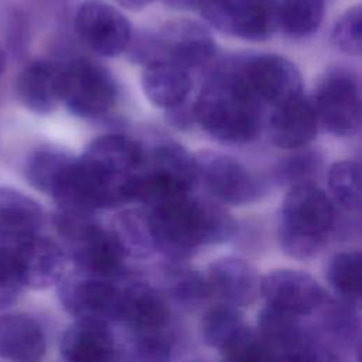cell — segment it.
<instances>
[{"label": "cell", "mask_w": 362, "mask_h": 362, "mask_svg": "<svg viewBox=\"0 0 362 362\" xmlns=\"http://www.w3.org/2000/svg\"><path fill=\"white\" fill-rule=\"evenodd\" d=\"M156 252L185 262L199 249L228 242L236 232L233 216L218 202L192 194L147 208Z\"/></svg>", "instance_id": "1"}, {"label": "cell", "mask_w": 362, "mask_h": 362, "mask_svg": "<svg viewBox=\"0 0 362 362\" xmlns=\"http://www.w3.org/2000/svg\"><path fill=\"white\" fill-rule=\"evenodd\" d=\"M262 106L245 83L236 59L211 72L192 103L195 123L223 144L253 141L262 129Z\"/></svg>", "instance_id": "2"}, {"label": "cell", "mask_w": 362, "mask_h": 362, "mask_svg": "<svg viewBox=\"0 0 362 362\" xmlns=\"http://www.w3.org/2000/svg\"><path fill=\"white\" fill-rule=\"evenodd\" d=\"M334 226V204L320 187L303 182L288 188L277 216V240L287 256L298 260L317 256Z\"/></svg>", "instance_id": "3"}, {"label": "cell", "mask_w": 362, "mask_h": 362, "mask_svg": "<svg viewBox=\"0 0 362 362\" xmlns=\"http://www.w3.org/2000/svg\"><path fill=\"white\" fill-rule=\"evenodd\" d=\"M144 151L123 134H103L93 139L78 157L99 209H115L133 202V182Z\"/></svg>", "instance_id": "4"}, {"label": "cell", "mask_w": 362, "mask_h": 362, "mask_svg": "<svg viewBox=\"0 0 362 362\" xmlns=\"http://www.w3.org/2000/svg\"><path fill=\"white\" fill-rule=\"evenodd\" d=\"M52 225L75 270L105 279L126 276V256L109 228L102 226L93 215L57 211Z\"/></svg>", "instance_id": "5"}, {"label": "cell", "mask_w": 362, "mask_h": 362, "mask_svg": "<svg viewBox=\"0 0 362 362\" xmlns=\"http://www.w3.org/2000/svg\"><path fill=\"white\" fill-rule=\"evenodd\" d=\"M198 184L197 158L184 146L163 141L143 154L133 182V202L147 208L192 194Z\"/></svg>", "instance_id": "6"}, {"label": "cell", "mask_w": 362, "mask_h": 362, "mask_svg": "<svg viewBox=\"0 0 362 362\" xmlns=\"http://www.w3.org/2000/svg\"><path fill=\"white\" fill-rule=\"evenodd\" d=\"M216 54V44L211 33L201 23L189 18L167 21L157 33L146 34L130 47L133 61L150 64L168 61L187 71L201 69Z\"/></svg>", "instance_id": "7"}, {"label": "cell", "mask_w": 362, "mask_h": 362, "mask_svg": "<svg viewBox=\"0 0 362 362\" xmlns=\"http://www.w3.org/2000/svg\"><path fill=\"white\" fill-rule=\"evenodd\" d=\"M117 100L112 72L90 59L78 58L61 65V103L76 117L100 119Z\"/></svg>", "instance_id": "8"}, {"label": "cell", "mask_w": 362, "mask_h": 362, "mask_svg": "<svg viewBox=\"0 0 362 362\" xmlns=\"http://www.w3.org/2000/svg\"><path fill=\"white\" fill-rule=\"evenodd\" d=\"M126 277V276H124ZM92 276L79 270L65 274L57 284L62 308L75 320L119 322L122 280Z\"/></svg>", "instance_id": "9"}, {"label": "cell", "mask_w": 362, "mask_h": 362, "mask_svg": "<svg viewBox=\"0 0 362 362\" xmlns=\"http://www.w3.org/2000/svg\"><path fill=\"white\" fill-rule=\"evenodd\" d=\"M214 28L247 41H264L279 28L276 0H194Z\"/></svg>", "instance_id": "10"}, {"label": "cell", "mask_w": 362, "mask_h": 362, "mask_svg": "<svg viewBox=\"0 0 362 362\" xmlns=\"http://www.w3.org/2000/svg\"><path fill=\"white\" fill-rule=\"evenodd\" d=\"M318 124L337 137H352L361 129V89L348 69L328 71L320 81L314 100Z\"/></svg>", "instance_id": "11"}, {"label": "cell", "mask_w": 362, "mask_h": 362, "mask_svg": "<svg viewBox=\"0 0 362 362\" xmlns=\"http://www.w3.org/2000/svg\"><path fill=\"white\" fill-rule=\"evenodd\" d=\"M307 324L313 348L324 362H341L358 349L361 317L359 307L328 297L321 308L314 313Z\"/></svg>", "instance_id": "12"}, {"label": "cell", "mask_w": 362, "mask_h": 362, "mask_svg": "<svg viewBox=\"0 0 362 362\" xmlns=\"http://www.w3.org/2000/svg\"><path fill=\"white\" fill-rule=\"evenodd\" d=\"M195 158L198 182H202L218 202L247 205L264 197L267 184L239 160L216 151H202Z\"/></svg>", "instance_id": "13"}, {"label": "cell", "mask_w": 362, "mask_h": 362, "mask_svg": "<svg viewBox=\"0 0 362 362\" xmlns=\"http://www.w3.org/2000/svg\"><path fill=\"white\" fill-rule=\"evenodd\" d=\"M239 72L262 105L277 107L303 96L298 68L277 54H257L238 58Z\"/></svg>", "instance_id": "14"}, {"label": "cell", "mask_w": 362, "mask_h": 362, "mask_svg": "<svg viewBox=\"0 0 362 362\" xmlns=\"http://www.w3.org/2000/svg\"><path fill=\"white\" fill-rule=\"evenodd\" d=\"M74 30L90 51L102 57H116L132 42L129 20L116 7L102 0H86L78 7Z\"/></svg>", "instance_id": "15"}, {"label": "cell", "mask_w": 362, "mask_h": 362, "mask_svg": "<svg viewBox=\"0 0 362 362\" xmlns=\"http://www.w3.org/2000/svg\"><path fill=\"white\" fill-rule=\"evenodd\" d=\"M260 296L267 307L298 318L311 317L329 297L311 274L294 269H274L264 274Z\"/></svg>", "instance_id": "16"}, {"label": "cell", "mask_w": 362, "mask_h": 362, "mask_svg": "<svg viewBox=\"0 0 362 362\" xmlns=\"http://www.w3.org/2000/svg\"><path fill=\"white\" fill-rule=\"evenodd\" d=\"M171 318V304L161 290L143 279L122 280L119 322L130 334H164Z\"/></svg>", "instance_id": "17"}, {"label": "cell", "mask_w": 362, "mask_h": 362, "mask_svg": "<svg viewBox=\"0 0 362 362\" xmlns=\"http://www.w3.org/2000/svg\"><path fill=\"white\" fill-rule=\"evenodd\" d=\"M10 246L24 288H49L65 276L68 257L59 242L35 235Z\"/></svg>", "instance_id": "18"}, {"label": "cell", "mask_w": 362, "mask_h": 362, "mask_svg": "<svg viewBox=\"0 0 362 362\" xmlns=\"http://www.w3.org/2000/svg\"><path fill=\"white\" fill-rule=\"evenodd\" d=\"M211 297L235 308L252 305L260 296L257 269L238 256L218 257L209 263L205 273Z\"/></svg>", "instance_id": "19"}, {"label": "cell", "mask_w": 362, "mask_h": 362, "mask_svg": "<svg viewBox=\"0 0 362 362\" xmlns=\"http://www.w3.org/2000/svg\"><path fill=\"white\" fill-rule=\"evenodd\" d=\"M117 351L110 324L102 321L75 320L59 341L62 362H117Z\"/></svg>", "instance_id": "20"}, {"label": "cell", "mask_w": 362, "mask_h": 362, "mask_svg": "<svg viewBox=\"0 0 362 362\" xmlns=\"http://www.w3.org/2000/svg\"><path fill=\"white\" fill-rule=\"evenodd\" d=\"M16 93L33 113L49 115L61 103V64L31 59L16 78Z\"/></svg>", "instance_id": "21"}, {"label": "cell", "mask_w": 362, "mask_h": 362, "mask_svg": "<svg viewBox=\"0 0 362 362\" xmlns=\"http://www.w3.org/2000/svg\"><path fill=\"white\" fill-rule=\"evenodd\" d=\"M318 120L311 100L300 96L272 109L267 119V134L273 146L297 150L317 134Z\"/></svg>", "instance_id": "22"}, {"label": "cell", "mask_w": 362, "mask_h": 362, "mask_svg": "<svg viewBox=\"0 0 362 362\" xmlns=\"http://www.w3.org/2000/svg\"><path fill=\"white\" fill-rule=\"evenodd\" d=\"M47 352L42 325L25 313L0 314V358L11 362H38Z\"/></svg>", "instance_id": "23"}, {"label": "cell", "mask_w": 362, "mask_h": 362, "mask_svg": "<svg viewBox=\"0 0 362 362\" xmlns=\"http://www.w3.org/2000/svg\"><path fill=\"white\" fill-rule=\"evenodd\" d=\"M45 223L42 206L30 195L0 187V242L14 245L40 235Z\"/></svg>", "instance_id": "24"}, {"label": "cell", "mask_w": 362, "mask_h": 362, "mask_svg": "<svg viewBox=\"0 0 362 362\" xmlns=\"http://www.w3.org/2000/svg\"><path fill=\"white\" fill-rule=\"evenodd\" d=\"M141 86L154 106L168 110L188 100L192 89L191 72L168 61H154L146 65Z\"/></svg>", "instance_id": "25"}, {"label": "cell", "mask_w": 362, "mask_h": 362, "mask_svg": "<svg viewBox=\"0 0 362 362\" xmlns=\"http://www.w3.org/2000/svg\"><path fill=\"white\" fill-rule=\"evenodd\" d=\"M157 287L170 304L187 310L201 305L211 297L205 274L185 262L168 260L160 270V283Z\"/></svg>", "instance_id": "26"}, {"label": "cell", "mask_w": 362, "mask_h": 362, "mask_svg": "<svg viewBox=\"0 0 362 362\" xmlns=\"http://www.w3.org/2000/svg\"><path fill=\"white\" fill-rule=\"evenodd\" d=\"M75 160L76 156L64 147L40 144L27 154L23 175L33 188L51 195Z\"/></svg>", "instance_id": "27"}, {"label": "cell", "mask_w": 362, "mask_h": 362, "mask_svg": "<svg viewBox=\"0 0 362 362\" xmlns=\"http://www.w3.org/2000/svg\"><path fill=\"white\" fill-rule=\"evenodd\" d=\"M126 259H146L156 253L147 211L126 209L119 212L109 228Z\"/></svg>", "instance_id": "28"}, {"label": "cell", "mask_w": 362, "mask_h": 362, "mask_svg": "<svg viewBox=\"0 0 362 362\" xmlns=\"http://www.w3.org/2000/svg\"><path fill=\"white\" fill-rule=\"evenodd\" d=\"M325 279L337 298L361 305L362 257L359 250H341L331 256L325 267Z\"/></svg>", "instance_id": "29"}, {"label": "cell", "mask_w": 362, "mask_h": 362, "mask_svg": "<svg viewBox=\"0 0 362 362\" xmlns=\"http://www.w3.org/2000/svg\"><path fill=\"white\" fill-rule=\"evenodd\" d=\"M324 0H280L279 27L293 38L314 34L324 18Z\"/></svg>", "instance_id": "30"}, {"label": "cell", "mask_w": 362, "mask_h": 362, "mask_svg": "<svg viewBox=\"0 0 362 362\" xmlns=\"http://www.w3.org/2000/svg\"><path fill=\"white\" fill-rule=\"evenodd\" d=\"M245 325L246 322L239 308L218 303L204 313L199 332L205 345L221 351Z\"/></svg>", "instance_id": "31"}, {"label": "cell", "mask_w": 362, "mask_h": 362, "mask_svg": "<svg viewBox=\"0 0 362 362\" xmlns=\"http://www.w3.org/2000/svg\"><path fill=\"white\" fill-rule=\"evenodd\" d=\"M328 188L334 201L345 211L354 212L361 206V170L355 161L342 160L331 165Z\"/></svg>", "instance_id": "32"}, {"label": "cell", "mask_w": 362, "mask_h": 362, "mask_svg": "<svg viewBox=\"0 0 362 362\" xmlns=\"http://www.w3.org/2000/svg\"><path fill=\"white\" fill-rule=\"evenodd\" d=\"M171 342L164 334H130L119 345L117 362H171Z\"/></svg>", "instance_id": "33"}, {"label": "cell", "mask_w": 362, "mask_h": 362, "mask_svg": "<svg viewBox=\"0 0 362 362\" xmlns=\"http://www.w3.org/2000/svg\"><path fill=\"white\" fill-rule=\"evenodd\" d=\"M221 362H272L273 352L256 328L247 324L221 351Z\"/></svg>", "instance_id": "34"}, {"label": "cell", "mask_w": 362, "mask_h": 362, "mask_svg": "<svg viewBox=\"0 0 362 362\" xmlns=\"http://www.w3.org/2000/svg\"><path fill=\"white\" fill-rule=\"evenodd\" d=\"M332 42L344 54L359 55L362 51V13L355 6L346 10L332 28Z\"/></svg>", "instance_id": "35"}, {"label": "cell", "mask_w": 362, "mask_h": 362, "mask_svg": "<svg viewBox=\"0 0 362 362\" xmlns=\"http://www.w3.org/2000/svg\"><path fill=\"white\" fill-rule=\"evenodd\" d=\"M320 160L313 151H298L284 158L276 168V180L279 184L290 187L313 182L310 178L318 173Z\"/></svg>", "instance_id": "36"}, {"label": "cell", "mask_w": 362, "mask_h": 362, "mask_svg": "<svg viewBox=\"0 0 362 362\" xmlns=\"http://www.w3.org/2000/svg\"><path fill=\"white\" fill-rule=\"evenodd\" d=\"M23 291L24 286L17 273L11 246L0 242V311L11 307Z\"/></svg>", "instance_id": "37"}, {"label": "cell", "mask_w": 362, "mask_h": 362, "mask_svg": "<svg viewBox=\"0 0 362 362\" xmlns=\"http://www.w3.org/2000/svg\"><path fill=\"white\" fill-rule=\"evenodd\" d=\"M30 38L28 21L23 11L13 10L6 21V42L7 49L14 55L20 57L25 52Z\"/></svg>", "instance_id": "38"}, {"label": "cell", "mask_w": 362, "mask_h": 362, "mask_svg": "<svg viewBox=\"0 0 362 362\" xmlns=\"http://www.w3.org/2000/svg\"><path fill=\"white\" fill-rule=\"evenodd\" d=\"M167 119L168 122L181 130L189 129L195 123V116H194V107L189 100L167 110Z\"/></svg>", "instance_id": "39"}, {"label": "cell", "mask_w": 362, "mask_h": 362, "mask_svg": "<svg viewBox=\"0 0 362 362\" xmlns=\"http://www.w3.org/2000/svg\"><path fill=\"white\" fill-rule=\"evenodd\" d=\"M115 1L130 11H139L147 7L153 0H115Z\"/></svg>", "instance_id": "40"}, {"label": "cell", "mask_w": 362, "mask_h": 362, "mask_svg": "<svg viewBox=\"0 0 362 362\" xmlns=\"http://www.w3.org/2000/svg\"><path fill=\"white\" fill-rule=\"evenodd\" d=\"M6 66H7V52H6V49L0 45V81H1L3 75H4Z\"/></svg>", "instance_id": "41"}, {"label": "cell", "mask_w": 362, "mask_h": 362, "mask_svg": "<svg viewBox=\"0 0 362 362\" xmlns=\"http://www.w3.org/2000/svg\"><path fill=\"white\" fill-rule=\"evenodd\" d=\"M341 362H348V361H341Z\"/></svg>", "instance_id": "42"}]
</instances>
